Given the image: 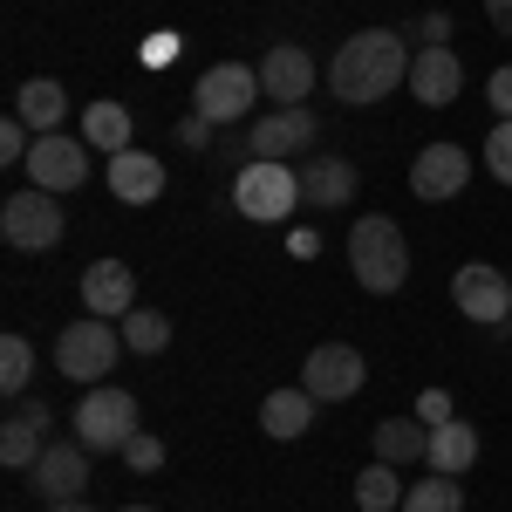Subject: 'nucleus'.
I'll return each instance as SVG.
<instances>
[{"label": "nucleus", "mask_w": 512, "mask_h": 512, "mask_svg": "<svg viewBox=\"0 0 512 512\" xmlns=\"http://www.w3.org/2000/svg\"><path fill=\"white\" fill-rule=\"evenodd\" d=\"M410 82V35H396V28H362L335 48V62H328V89L362 110V103H383L390 89Z\"/></svg>", "instance_id": "obj_1"}, {"label": "nucleus", "mask_w": 512, "mask_h": 512, "mask_svg": "<svg viewBox=\"0 0 512 512\" xmlns=\"http://www.w3.org/2000/svg\"><path fill=\"white\" fill-rule=\"evenodd\" d=\"M349 274H355L362 294H396L410 280V246H403V226L396 219L369 212V219L349 226Z\"/></svg>", "instance_id": "obj_2"}, {"label": "nucleus", "mask_w": 512, "mask_h": 512, "mask_svg": "<svg viewBox=\"0 0 512 512\" xmlns=\"http://www.w3.org/2000/svg\"><path fill=\"white\" fill-rule=\"evenodd\" d=\"M117 355H123V328H110L103 315H82L55 335V369H62L69 383H82V390H96V383L117 369Z\"/></svg>", "instance_id": "obj_3"}, {"label": "nucleus", "mask_w": 512, "mask_h": 512, "mask_svg": "<svg viewBox=\"0 0 512 512\" xmlns=\"http://www.w3.org/2000/svg\"><path fill=\"white\" fill-rule=\"evenodd\" d=\"M233 205L246 219H260V226H280L294 205H308L301 198V171L294 164H274V158H246L233 178Z\"/></svg>", "instance_id": "obj_4"}, {"label": "nucleus", "mask_w": 512, "mask_h": 512, "mask_svg": "<svg viewBox=\"0 0 512 512\" xmlns=\"http://www.w3.org/2000/svg\"><path fill=\"white\" fill-rule=\"evenodd\" d=\"M253 103H260V69H246V62H212V69L192 82V117H205L212 130L246 123Z\"/></svg>", "instance_id": "obj_5"}, {"label": "nucleus", "mask_w": 512, "mask_h": 512, "mask_svg": "<svg viewBox=\"0 0 512 512\" xmlns=\"http://www.w3.org/2000/svg\"><path fill=\"white\" fill-rule=\"evenodd\" d=\"M137 437V396L117 390V383H96V390H82L76 403V444L82 451H117L123 458V444Z\"/></svg>", "instance_id": "obj_6"}, {"label": "nucleus", "mask_w": 512, "mask_h": 512, "mask_svg": "<svg viewBox=\"0 0 512 512\" xmlns=\"http://www.w3.org/2000/svg\"><path fill=\"white\" fill-rule=\"evenodd\" d=\"M62 233H69V219H62L55 192H41V185H28V192H14L0 205V239L14 253H48V246H62Z\"/></svg>", "instance_id": "obj_7"}, {"label": "nucleus", "mask_w": 512, "mask_h": 512, "mask_svg": "<svg viewBox=\"0 0 512 512\" xmlns=\"http://www.w3.org/2000/svg\"><path fill=\"white\" fill-rule=\"evenodd\" d=\"M315 137L321 123L308 103H294V110H267V117L246 130V151L253 158H274V164H294V158H315Z\"/></svg>", "instance_id": "obj_8"}, {"label": "nucleus", "mask_w": 512, "mask_h": 512, "mask_svg": "<svg viewBox=\"0 0 512 512\" xmlns=\"http://www.w3.org/2000/svg\"><path fill=\"white\" fill-rule=\"evenodd\" d=\"M362 383H369V362H362V349H349V342H321V349L301 362V390L315 396V403H349Z\"/></svg>", "instance_id": "obj_9"}, {"label": "nucleus", "mask_w": 512, "mask_h": 512, "mask_svg": "<svg viewBox=\"0 0 512 512\" xmlns=\"http://www.w3.org/2000/svg\"><path fill=\"white\" fill-rule=\"evenodd\" d=\"M28 178H35L41 192H82L89 185V137H62V130H48L35 137V151H28Z\"/></svg>", "instance_id": "obj_10"}, {"label": "nucleus", "mask_w": 512, "mask_h": 512, "mask_svg": "<svg viewBox=\"0 0 512 512\" xmlns=\"http://www.w3.org/2000/svg\"><path fill=\"white\" fill-rule=\"evenodd\" d=\"M451 301H458V315L485 321V328H506V315H512V274L485 267V260H465V267L451 274Z\"/></svg>", "instance_id": "obj_11"}, {"label": "nucleus", "mask_w": 512, "mask_h": 512, "mask_svg": "<svg viewBox=\"0 0 512 512\" xmlns=\"http://www.w3.org/2000/svg\"><path fill=\"white\" fill-rule=\"evenodd\" d=\"M89 458H96V451H82L76 437H69V444H48V451H41L35 458V472H28V485H35V499L41 506H62V499H89Z\"/></svg>", "instance_id": "obj_12"}, {"label": "nucleus", "mask_w": 512, "mask_h": 512, "mask_svg": "<svg viewBox=\"0 0 512 512\" xmlns=\"http://www.w3.org/2000/svg\"><path fill=\"white\" fill-rule=\"evenodd\" d=\"M260 96H274V110H294L315 96V55L301 41H274L260 55Z\"/></svg>", "instance_id": "obj_13"}, {"label": "nucleus", "mask_w": 512, "mask_h": 512, "mask_svg": "<svg viewBox=\"0 0 512 512\" xmlns=\"http://www.w3.org/2000/svg\"><path fill=\"white\" fill-rule=\"evenodd\" d=\"M472 185V151L465 144H424L417 164H410V192L424 198V205H444V198H458Z\"/></svg>", "instance_id": "obj_14"}, {"label": "nucleus", "mask_w": 512, "mask_h": 512, "mask_svg": "<svg viewBox=\"0 0 512 512\" xmlns=\"http://www.w3.org/2000/svg\"><path fill=\"white\" fill-rule=\"evenodd\" d=\"M458 89H465L458 48H417V55H410V96H417L424 110H451Z\"/></svg>", "instance_id": "obj_15"}, {"label": "nucleus", "mask_w": 512, "mask_h": 512, "mask_svg": "<svg viewBox=\"0 0 512 512\" xmlns=\"http://www.w3.org/2000/svg\"><path fill=\"white\" fill-rule=\"evenodd\" d=\"M82 308L103 321H123L137 308V274H130V260H89V274H82Z\"/></svg>", "instance_id": "obj_16"}, {"label": "nucleus", "mask_w": 512, "mask_h": 512, "mask_svg": "<svg viewBox=\"0 0 512 512\" xmlns=\"http://www.w3.org/2000/svg\"><path fill=\"white\" fill-rule=\"evenodd\" d=\"M362 192V171L349 158H335V151H315V158L301 164V198L315 205V212H335V205H355Z\"/></svg>", "instance_id": "obj_17"}, {"label": "nucleus", "mask_w": 512, "mask_h": 512, "mask_svg": "<svg viewBox=\"0 0 512 512\" xmlns=\"http://www.w3.org/2000/svg\"><path fill=\"white\" fill-rule=\"evenodd\" d=\"M41 431H48V403H14L7 424H0V465L7 472H35V458L48 451Z\"/></svg>", "instance_id": "obj_18"}, {"label": "nucleus", "mask_w": 512, "mask_h": 512, "mask_svg": "<svg viewBox=\"0 0 512 512\" xmlns=\"http://www.w3.org/2000/svg\"><path fill=\"white\" fill-rule=\"evenodd\" d=\"M103 178H110V198L117 205H158L164 198V164L151 151H117Z\"/></svg>", "instance_id": "obj_19"}, {"label": "nucleus", "mask_w": 512, "mask_h": 512, "mask_svg": "<svg viewBox=\"0 0 512 512\" xmlns=\"http://www.w3.org/2000/svg\"><path fill=\"white\" fill-rule=\"evenodd\" d=\"M424 465L444 472V478H465L478 465V431H472V424H458V417H451V424H437L431 444H424Z\"/></svg>", "instance_id": "obj_20"}, {"label": "nucleus", "mask_w": 512, "mask_h": 512, "mask_svg": "<svg viewBox=\"0 0 512 512\" xmlns=\"http://www.w3.org/2000/svg\"><path fill=\"white\" fill-rule=\"evenodd\" d=\"M14 117L28 123L35 137H48V130H62V117H69V96H62V82H55V76L21 82V96H14Z\"/></svg>", "instance_id": "obj_21"}, {"label": "nucleus", "mask_w": 512, "mask_h": 512, "mask_svg": "<svg viewBox=\"0 0 512 512\" xmlns=\"http://www.w3.org/2000/svg\"><path fill=\"white\" fill-rule=\"evenodd\" d=\"M315 410H321V403H315L308 390H301V383H294V390H274L267 403H260V431L280 437V444H294V437L315 424Z\"/></svg>", "instance_id": "obj_22"}, {"label": "nucleus", "mask_w": 512, "mask_h": 512, "mask_svg": "<svg viewBox=\"0 0 512 512\" xmlns=\"http://www.w3.org/2000/svg\"><path fill=\"white\" fill-rule=\"evenodd\" d=\"M82 137H89V151H130V110L110 103V96H96L89 110H82Z\"/></svg>", "instance_id": "obj_23"}, {"label": "nucleus", "mask_w": 512, "mask_h": 512, "mask_svg": "<svg viewBox=\"0 0 512 512\" xmlns=\"http://www.w3.org/2000/svg\"><path fill=\"white\" fill-rule=\"evenodd\" d=\"M424 444H431V424H417V417H383L376 424V458L383 465H417Z\"/></svg>", "instance_id": "obj_24"}, {"label": "nucleus", "mask_w": 512, "mask_h": 512, "mask_svg": "<svg viewBox=\"0 0 512 512\" xmlns=\"http://www.w3.org/2000/svg\"><path fill=\"white\" fill-rule=\"evenodd\" d=\"M403 492H410V485H403L396 465H383V458L355 478V506H362V512H403Z\"/></svg>", "instance_id": "obj_25"}, {"label": "nucleus", "mask_w": 512, "mask_h": 512, "mask_svg": "<svg viewBox=\"0 0 512 512\" xmlns=\"http://www.w3.org/2000/svg\"><path fill=\"white\" fill-rule=\"evenodd\" d=\"M403 512H465V485H458V478H444V472L417 478V485L403 492Z\"/></svg>", "instance_id": "obj_26"}, {"label": "nucleus", "mask_w": 512, "mask_h": 512, "mask_svg": "<svg viewBox=\"0 0 512 512\" xmlns=\"http://www.w3.org/2000/svg\"><path fill=\"white\" fill-rule=\"evenodd\" d=\"M123 349H137V355L171 349V315H158V308H130V315H123Z\"/></svg>", "instance_id": "obj_27"}, {"label": "nucleus", "mask_w": 512, "mask_h": 512, "mask_svg": "<svg viewBox=\"0 0 512 512\" xmlns=\"http://www.w3.org/2000/svg\"><path fill=\"white\" fill-rule=\"evenodd\" d=\"M28 383H35V349H28V335H7L0 342V390L21 396Z\"/></svg>", "instance_id": "obj_28"}, {"label": "nucleus", "mask_w": 512, "mask_h": 512, "mask_svg": "<svg viewBox=\"0 0 512 512\" xmlns=\"http://www.w3.org/2000/svg\"><path fill=\"white\" fill-rule=\"evenodd\" d=\"M485 171H492L499 185H512V117L492 123V137H485Z\"/></svg>", "instance_id": "obj_29"}, {"label": "nucleus", "mask_w": 512, "mask_h": 512, "mask_svg": "<svg viewBox=\"0 0 512 512\" xmlns=\"http://www.w3.org/2000/svg\"><path fill=\"white\" fill-rule=\"evenodd\" d=\"M28 151H35V130L21 117H7L0 123V164H28Z\"/></svg>", "instance_id": "obj_30"}, {"label": "nucleus", "mask_w": 512, "mask_h": 512, "mask_svg": "<svg viewBox=\"0 0 512 512\" xmlns=\"http://www.w3.org/2000/svg\"><path fill=\"white\" fill-rule=\"evenodd\" d=\"M123 465H130V472H158V465H164V444L151 431H137L130 444H123Z\"/></svg>", "instance_id": "obj_31"}, {"label": "nucleus", "mask_w": 512, "mask_h": 512, "mask_svg": "<svg viewBox=\"0 0 512 512\" xmlns=\"http://www.w3.org/2000/svg\"><path fill=\"white\" fill-rule=\"evenodd\" d=\"M451 417H458V410H451V390H424L417 396V424L437 431V424H451Z\"/></svg>", "instance_id": "obj_32"}, {"label": "nucleus", "mask_w": 512, "mask_h": 512, "mask_svg": "<svg viewBox=\"0 0 512 512\" xmlns=\"http://www.w3.org/2000/svg\"><path fill=\"white\" fill-rule=\"evenodd\" d=\"M410 41H417V48H444V41H451V14H424V21H417V28H410Z\"/></svg>", "instance_id": "obj_33"}, {"label": "nucleus", "mask_w": 512, "mask_h": 512, "mask_svg": "<svg viewBox=\"0 0 512 512\" xmlns=\"http://www.w3.org/2000/svg\"><path fill=\"white\" fill-rule=\"evenodd\" d=\"M485 103H492L499 117H512V62H506V69H492V82H485Z\"/></svg>", "instance_id": "obj_34"}, {"label": "nucleus", "mask_w": 512, "mask_h": 512, "mask_svg": "<svg viewBox=\"0 0 512 512\" xmlns=\"http://www.w3.org/2000/svg\"><path fill=\"white\" fill-rule=\"evenodd\" d=\"M178 55V35H151L144 41V62H171Z\"/></svg>", "instance_id": "obj_35"}, {"label": "nucleus", "mask_w": 512, "mask_h": 512, "mask_svg": "<svg viewBox=\"0 0 512 512\" xmlns=\"http://www.w3.org/2000/svg\"><path fill=\"white\" fill-rule=\"evenodd\" d=\"M485 21H492L499 35H512V0H485Z\"/></svg>", "instance_id": "obj_36"}, {"label": "nucleus", "mask_w": 512, "mask_h": 512, "mask_svg": "<svg viewBox=\"0 0 512 512\" xmlns=\"http://www.w3.org/2000/svg\"><path fill=\"white\" fill-rule=\"evenodd\" d=\"M205 137H212V123H205V117H185V123H178V144H205Z\"/></svg>", "instance_id": "obj_37"}, {"label": "nucleus", "mask_w": 512, "mask_h": 512, "mask_svg": "<svg viewBox=\"0 0 512 512\" xmlns=\"http://www.w3.org/2000/svg\"><path fill=\"white\" fill-rule=\"evenodd\" d=\"M41 512H96L89 499H62V506H41Z\"/></svg>", "instance_id": "obj_38"}, {"label": "nucleus", "mask_w": 512, "mask_h": 512, "mask_svg": "<svg viewBox=\"0 0 512 512\" xmlns=\"http://www.w3.org/2000/svg\"><path fill=\"white\" fill-rule=\"evenodd\" d=\"M123 512H158V506H123Z\"/></svg>", "instance_id": "obj_39"}]
</instances>
